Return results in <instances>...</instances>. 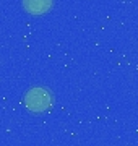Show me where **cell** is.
Returning a JSON list of instances; mask_svg holds the SVG:
<instances>
[{
	"mask_svg": "<svg viewBox=\"0 0 138 146\" xmlns=\"http://www.w3.org/2000/svg\"><path fill=\"white\" fill-rule=\"evenodd\" d=\"M25 104L31 112L39 114V112H44V110H47L50 107L52 96L44 88H31L25 96Z\"/></svg>",
	"mask_w": 138,
	"mask_h": 146,
	"instance_id": "cell-1",
	"label": "cell"
},
{
	"mask_svg": "<svg viewBox=\"0 0 138 146\" xmlns=\"http://www.w3.org/2000/svg\"><path fill=\"white\" fill-rule=\"evenodd\" d=\"M23 7L31 15H42L52 8V0H23Z\"/></svg>",
	"mask_w": 138,
	"mask_h": 146,
	"instance_id": "cell-2",
	"label": "cell"
}]
</instances>
